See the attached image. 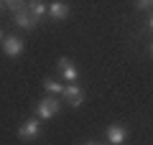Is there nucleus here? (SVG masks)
Wrapping results in <instances>:
<instances>
[{
    "label": "nucleus",
    "instance_id": "1",
    "mask_svg": "<svg viewBox=\"0 0 153 145\" xmlns=\"http://www.w3.org/2000/svg\"><path fill=\"white\" fill-rule=\"evenodd\" d=\"M8 8H10L13 13V23H16L18 28H23V31H33V28L38 26V21L28 13V3H21V0H10V3H5Z\"/></svg>",
    "mask_w": 153,
    "mask_h": 145
},
{
    "label": "nucleus",
    "instance_id": "2",
    "mask_svg": "<svg viewBox=\"0 0 153 145\" xmlns=\"http://www.w3.org/2000/svg\"><path fill=\"white\" fill-rule=\"evenodd\" d=\"M59 109H61L59 97H41V99H38V104H36V117L44 122V120L56 117V115H59Z\"/></svg>",
    "mask_w": 153,
    "mask_h": 145
},
{
    "label": "nucleus",
    "instance_id": "3",
    "mask_svg": "<svg viewBox=\"0 0 153 145\" xmlns=\"http://www.w3.org/2000/svg\"><path fill=\"white\" fill-rule=\"evenodd\" d=\"M23 48H26V43H23L21 36H5V38H3V54H5L8 59H18V56H23Z\"/></svg>",
    "mask_w": 153,
    "mask_h": 145
},
{
    "label": "nucleus",
    "instance_id": "4",
    "mask_svg": "<svg viewBox=\"0 0 153 145\" xmlns=\"http://www.w3.org/2000/svg\"><path fill=\"white\" fill-rule=\"evenodd\" d=\"M38 135H41V120L38 117H31V120H26V122L21 125V130H18V138L21 140H36Z\"/></svg>",
    "mask_w": 153,
    "mask_h": 145
},
{
    "label": "nucleus",
    "instance_id": "5",
    "mask_svg": "<svg viewBox=\"0 0 153 145\" xmlns=\"http://www.w3.org/2000/svg\"><path fill=\"white\" fill-rule=\"evenodd\" d=\"M59 74L64 76V79L69 81V84H74V81L79 79V71H76V66L71 64V59H69V56H61V59H59Z\"/></svg>",
    "mask_w": 153,
    "mask_h": 145
},
{
    "label": "nucleus",
    "instance_id": "6",
    "mask_svg": "<svg viewBox=\"0 0 153 145\" xmlns=\"http://www.w3.org/2000/svg\"><path fill=\"white\" fill-rule=\"evenodd\" d=\"M64 102L66 104H71V107H79V104L84 102V92L79 89V87L76 84H69V87H64Z\"/></svg>",
    "mask_w": 153,
    "mask_h": 145
},
{
    "label": "nucleus",
    "instance_id": "7",
    "mask_svg": "<svg viewBox=\"0 0 153 145\" xmlns=\"http://www.w3.org/2000/svg\"><path fill=\"white\" fill-rule=\"evenodd\" d=\"M69 3H61V0H56V3H49V18H54V21H64V18H69Z\"/></svg>",
    "mask_w": 153,
    "mask_h": 145
},
{
    "label": "nucleus",
    "instance_id": "8",
    "mask_svg": "<svg viewBox=\"0 0 153 145\" xmlns=\"http://www.w3.org/2000/svg\"><path fill=\"white\" fill-rule=\"evenodd\" d=\"M107 140L112 145H123L128 140V130L123 127V125H110L107 127Z\"/></svg>",
    "mask_w": 153,
    "mask_h": 145
},
{
    "label": "nucleus",
    "instance_id": "9",
    "mask_svg": "<svg viewBox=\"0 0 153 145\" xmlns=\"http://www.w3.org/2000/svg\"><path fill=\"white\" fill-rule=\"evenodd\" d=\"M28 13H31L36 21H41L44 16H49V5H46L44 0H33V3H28Z\"/></svg>",
    "mask_w": 153,
    "mask_h": 145
},
{
    "label": "nucleus",
    "instance_id": "10",
    "mask_svg": "<svg viewBox=\"0 0 153 145\" xmlns=\"http://www.w3.org/2000/svg\"><path fill=\"white\" fill-rule=\"evenodd\" d=\"M44 89H46L49 97H61L64 94V87H61L56 79H44Z\"/></svg>",
    "mask_w": 153,
    "mask_h": 145
},
{
    "label": "nucleus",
    "instance_id": "11",
    "mask_svg": "<svg viewBox=\"0 0 153 145\" xmlns=\"http://www.w3.org/2000/svg\"><path fill=\"white\" fill-rule=\"evenodd\" d=\"M135 8L138 10H153V3L151 0H140V3H135Z\"/></svg>",
    "mask_w": 153,
    "mask_h": 145
},
{
    "label": "nucleus",
    "instance_id": "12",
    "mask_svg": "<svg viewBox=\"0 0 153 145\" xmlns=\"http://www.w3.org/2000/svg\"><path fill=\"white\" fill-rule=\"evenodd\" d=\"M148 28L153 31V10H151V16H148Z\"/></svg>",
    "mask_w": 153,
    "mask_h": 145
},
{
    "label": "nucleus",
    "instance_id": "13",
    "mask_svg": "<svg viewBox=\"0 0 153 145\" xmlns=\"http://www.w3.org/2000/svg\"><path fill=\"white\" fill-rule=\"evenodd\" d=\"M3 38H5V36H3V31H0V43H3Z\"/></svg>",
    "mask_w": 153,
    "mask_h": 145
},
{
    "label": "nucleus",
    "instance_id": "14",
    "mask_svg": "<svg viewBox=\"0 0 153 145\" xmlns=\"http://www.w3.org/2000/svg\"><path fill=\"white\" fill-rule=\"evenodd\" d=\"M3 5H5V3H0V10H3Z\"/></svg>",
    "mask_w": 153,
    "mask_h": 145
},
{
    "label": "nucleus",
    "instance_id": "15",
    "mask_svg": "<svg viewBox=\"0 0 153 145\" xmlns=\"http://www.w3.org/2000/svg\"><path fill=\"white\" fill-rule=\"evenodd\" d=\"M151 54H153V43H151Z\"/></svg>",
    "mask_w": 153,
    "mask_h": 145
}]
</instances>
